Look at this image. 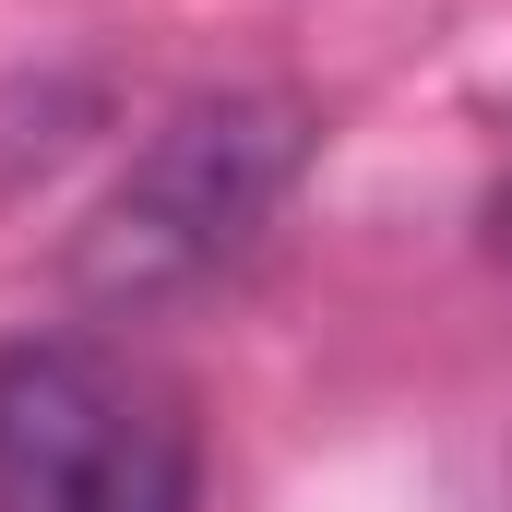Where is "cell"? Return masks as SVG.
<instances>
[{
  "mask_svg": "<svg viewBox=\"0 0 512 512\" xmlns=\"http://www.w3.org/2000/svg\"><path fill=\"white\" fill-rule=\"evenodd\" d=\"M298 167H310V108H298V96H262V84L191 96V108L120 167V191L96 203V227L72 239V286L108 298V310L215 286V274L274 227V203L298 191Z\"/></svg>",
  "mask_w": 512,
  "mask_h": 512,
  "instance_id": "obj_1",
  "label": "cell"
},
{
  "mask_svg": "<svg viewBox=\"0 0 512 512\" xmlns=\"http://www.w3.org/2000/svg\"><path fill=\"white\" fill-rule=\"evenodd\" d=\"M0 512H203L191 393L120 334H0Z\"/></svg>",
  "mask_w": 512,
  "mask_h": 512,
  "instance_id": "obj_2",
  "label": "cell"
},
{
  "mask_svg": "<svg viewBox=\"0 0 512 512\" xmlns=\"http://www.w3.org/2000/svg\"><path fill=\"white\" fill-rule=\"evenodd\" d=\"M489 239L512 251V167H501V191H489Z\"/></svg>",
  "mask_w": 512,
  "mask_h": 512,
  "instance_id": "obj_3",
  "label": "cell"
}]
</instances>
